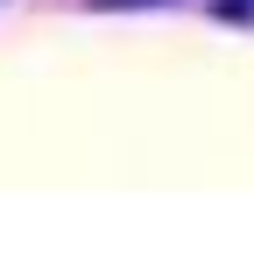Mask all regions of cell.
Masks as SVG:
<instances>
[{
    "instance_id": "cell-1",
    "label": "cell",
    "mask_w": 254,
    "mask_h": 262,
    "mask_svg": "<svg viewBox=\"0 0 254 262\" xmlns=\"http://www.w3.org/2000/svg\"><path fill=\"white\" fill-rule=\"evenodd\" d=\"M219 14H254V0H219Z\"/></svg>"
},
{
    "instance_id": "cell-2",
    "label": "cell",
    "mask_w": 254,
    "mask_h": 262,
    "mask_svg": "<svg viewBox=\"0 0 254 262\" xmlns=\"http://www.w3.org/2000/svg\"><path fill=\"white\" fill-rule=\"evenodd\" d=\"M99 7H156V0H99Z\"/></svg>"
}]
</instances>
